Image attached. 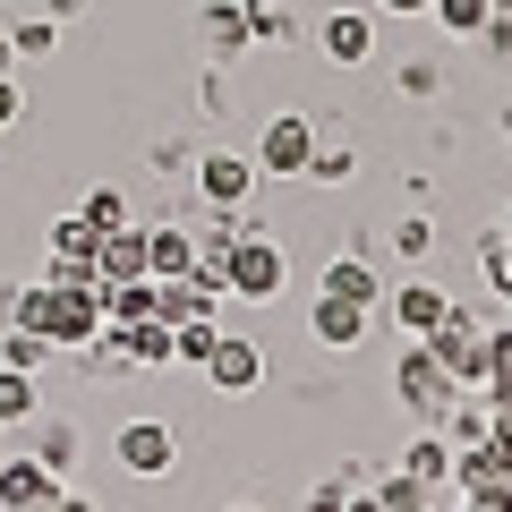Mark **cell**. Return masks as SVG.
<instances>
[{
  "instance_id": "10",
  "label": "cell",
  "mask_w": 512,
  "mask_h": 512,
  "mask_svg": "<svg viewBox=\"0 0 512 512\" xmlns=\"http://www.w3.org/2000/svg\"><path fill=\"white\" fill-rule=\"evenodd\" d=\"M316 43H325L333 69H359V60H376V18H367V9H333V18L316 26Z\"/></svg>"
},
{
  "instance_id": "32",
  "label": "cell",
  "mask_w": 512,
  "mask_h": 512,
  "mask_svg": "<svg viewBox=\"0 0 512 512\" xmlns=\"http://www.w3.org/2000/svg\"><path fill=\"white\" fill-rule=\"evenodd\" d=\"M350 171H359L350 146H316V180H350Z\"/></svg>"
},
{
  "instance_id": "16",
  "label": "cell",
  "mask_w": 512,
  "mask_h": 512,
  "mask_svg": "<svg viewBox=\"0 0 512 512\" xmlns=\"http://www.w3.org/2000/svg\"><path fill=\"white\" fill-rule=\"evenodd\" d=\"M316 291H333V299H359V308H376V299H384V274L367 265V256H333L325 274H316Z\"/></svg>"
},
{
  "instance_id": "42",
  "label": "cell",
  "mask_w": 512,
  "mask_h": 512,
  "mask_svg": "<svg viewBox=\"0 0 512 512\" xmlns=\"http://www.w3.org/2000/svg\"><path fill=\"white\" fill-rule=\"evenodd\" d=\"M231 512H256V504H231Z\"/></svg>"
},
{
  "instance_id": "41",
  "label": "cell",
  "mask_w": 512,
  "mask_h": 512,
  "mask_svg": "<svg viewBox=\"0 0 512 512\" xmlns=\"http://www.w3.org/2000/svg\"><path fill=\"white\" fill-rule=\"evenodd\" d=\"M410 512H436V504H410Z\"/></svg>"
},
{
  "instance_id": "12",
  "label": "cell",
  "mask_w": 512,
  "mask_h": 512,
  "mask_svg": "<svg viewBox=\"0 0 512 512\" xmlns=\"http://www.w3.org/2000/svg\"><path fill=\"white\" fill-rule=\"evenodd\" d=\"M111 282H146V231L137 222L103 231V248H94V291H111Z\"/></svg>"
},
{
  "instance_id": "21",
  "label": "cell",
  "mask_w": 512,
  "mask_h": 512,
  "mask_svg": "<svg viewBox=\"0 0 512 512\" xmlns=\"http://www.w3.org/2000/svg\"><path fill=\"white\" fill-rule=\"evenodd\" d=\"M205 35H214V52H239L248 43V0H205Z\"/></svg>"
},
{
  "instance_id": "9",
  "label": "cell",
  "mask_w": 512,
  "mask_h": 512,
  "mask_svg": "<svg viewBox=\"0 0 512 512\" xmlns=\"http://www.w3.org/2000/svg\"><path fill=\"white\" fill-rule=\"evenodd\" d=\"M367 316H376V308H359V299H333V291H316L308 342H316V350H359V342H367Z\"/></svg>"
},
{
  "instance_id": "30",
  "label": "cell",
  "mask_w": 512,
  "mask_h": 512,
  "mask_svg": "<svg viewBox=\"0 0 512 512\" xmlns=\"http://www.w3.org/2000/svg\"><path fill=\"white\" fill-rule=\"evenodd\" d=\"M393 248H402V256H427V248H436V222H427V214H402V222H393Z\"/></svg>"
},
{
  "instance_id": "13",
  "label": "cell",
  "mask_w": 512,
  "mask_h": 512,
  "mask_svg": "<svg viewBox=\"0 0 512 512\" xmlns=\"http://www.w3.org/2000/svg\"><path fill=\"white\" fill-rule=\"evenodd\" d=\"M205 376H214L222 393H256V384H265V350H256V342H231V333H222L214 359H205Z\"/></svg>"
},
{
  "instance_id": "28",
  "label": "cell",
  "mask_w": 512,
  "mask_h": 512,
  "mask_svg": "<svg viewBox=\"0 0 512 512\" xmlns=\"http://www.w3.org/2000/svg\"><path fill=\"white\" fill-rule=\"evenodd\" d=\"M128 342H137V367H171V325H163V316L128 325Z\"/></svg>"
},
{
  "instance_id": "36",
  "label": "cell",
  "mask_w": 512,
  "mask_h": 512,
  "mask_svg": "<svg viewBox=\"0 0 512 512\" xmlns=\"http://www.w3.org/2000/svg\"><path fill=\"white\" fill-rule=\"evenodd\" d=\"M342 512H393V504H384V495H376V487H359V495H350V504H342Z\"/></svg>"
},
{
  "instance_id": "27",
  "label": "cell",
  "mask_w": 512,
  "mask_h": 512,
  "mask_svg": "<svg viewBox=\"0 0 512 512\" xmlns=\"http://www.w3.org/2000/svg\"><path fill=\"white\" fill-rule=\"evenodd\" d=\"M77 214H86L94 231H128V197H120V188H86V205H77Z\"/></svg>"
},
{
  "instance_id": "14",
  "label": "cell",
  "mask_w": 512,
  "mask_h": 512,
  "mask_svg": "<svg viewBox=\"0 0 512 512\" xmlns=\"http://www.w3.org/2000/svg\"><path fill=\"white\" fill-rule=\"evenodd\" d=\"M52 487H60V478L43 470L35 453H18V461H0V512H35L43 495H52Z\"/></svg>"
},
{
  "instance_id": "20",
  "label": "cell",
  "mask_w": 512,
  "mask_h": 512,
  "mask_svg": "<svg viewBox=\"0 0 512 512\" xmlns=\"http://www.w3.org/2000/svg\"><path fill=\"white\" fill-rule=\"evenodd\" d=\"M214 342H222L214 316H188V325H171V367H205V359H214Z\"/></svg>"
},
{
  "instance_id": "4",
  "label": "cell",
  "mask_w": 512,
  "mask_h": 512,
  "mask_svg": "<svg viewBox=\"0 0 512 512\" xmlns=\"http://www.w3.org/2000/svg\"><path fill=\"white\" fill-rule=\"evenodd\" d=\"M419 342H427V359H436L444 376L461 384V393H487V333H478V325H470L461 308L444 316L436 333H419Z\"/></svg>"
},
{
  "instance_id": "17",
  "label": "cell",
  "mask_w": 512,
  "mask_h": 512,
  "mask_svg": "<svg viewBox=\"0 0 512 512\" xmlns=\"http://www.w3.org/2000/svg\"><path fill=\"white\" fill-rule=\"evenodd\" d=\"M188 256H197V239H188V222H146V274H154V282L188 274Z\"/></svg>"
},
{
  "instance_id": "23",
  "label": "cell",
  "mask_w": 512,
  "mask_h": 512,
  "mask_svg": "<svg viewBox=\"0 0 512 512\" xmlns=\"http://www.w3.org/2000/svg\"><path fill=\"white\" fill-rule=\"evenodd\" d=\"M427 18H436L444 35H487L495 9H487V0H427Z\"/></svg>"
},
{
  "instance_id": "2",
  "label": "cell",
  "mask_w": 512,
  "mask_h": 512,
  "mask_svg": "<svg viewBox=\"0 0 512 512\" xmlns=\"http://www.w3.org/2000/svg\"><path fill=\"white\" fill-rule=\"evenodd\" d=\"M282 282H291V256L256 231V222H239V239H231V299L265 308V299H282Z\"/></svg>"
},
{
  "instance_id": "24",
  "label": "cell",
  "mask_w": 512,
  "mask_h": 512,
  "mask_svg": "<svg viewBox=\"0 0 512 512\" xmlns=\"http://www.w3.org/2000/svg\"><path fill=\"white\" fill-rule=\"evenodd\" d=\"M35 461L60 478V470L77 461V427H69V419H43V427H35Z\"/></svg>"
},
{
  "instance_id": "11",
  "label": "cell",
  "mask_w": 512,
  "mask_h": 512,
  "mask_svg": "<svg viewBox=\"0 0 512 512\" xmlns=\"http://www.w3.org/2000/svg\"><path fill=\"white\" fill-rule=\"evenodd\" d=\"M384 308H393V325H402V333H410V342H419V333H436V325H444V316H453V308H461V299H444V291H436V282H402V291H384Z\"/></svg>"
},
{
  "instance_id": "26",
  "label": "cell",
  "mask_w": 512,
  "mask_h": 512,
  "mask_svg": "<svg viewBox=\"0 0 512 512\" xmlns=\"http://www.w3.org/2000/svg\"><path fill=\"white\" fill-rule=\"evenodd\" d=\"M487 402H512V325L487 333Z\"/></svg>"
},
{
  "instance_id": "33",
  "label": "cell",
  "mask_w": 512,
  "mask_h": 512,
  "mask_svg": "<svg viewBox=\"0 0 512 512\" xmlns=\"http://www.w3.org/2000/svg\"><path fill=\"white\" fill-rule=\"evenodd\" d=\"M35 512H94V504H86V495H77V487H69V478H60V487H52V495H43V504H35Z\"/></svg>"
},
{
  "instance_id": "19",
  "label": "cell",
  "mask_w": 512,
  "mask_h": 512,
  "mask_svg": "<svg viewBox=\"0 0 512 512\" xmlns=\"http://www.w3.org/2000/svg\"><path fill=\"white\" fill-rule=\"evenodd\" d=\"M214 308H222V299L205 291L197 274H171V282H163V299H154V316H163V325H188V316H214Z\"/></svg>"
},
{
  "instance_id": "25",
  "label": "cell",
  "mask_w": 512,
  "mask_h": 512,
  "mask_svg": "<svg viewBox=\"0 0 512 512\" xmlns=\"http://www.w3.org/2000/svg\"><path fill=\"white\" fill-rule=\"evenodd\" d=\"M0 367H26V376H43V367H52V342H43V333H26V325H9V342H0Z\"/></svg>"
},
{
  "instance_id": "43",
  "label": "cell",
  "mask_w": 512,
  "mask_h": 512,
  "mask_svg": "<svg viewBox=\"0 0 512 512\" xmlns=\"http://www.w3.org/2000/svg\"><path fill=\"white\" fill-rule=\"evenodd\" d=\"M504 128H512V111H504Z\"/></svg>"
},
{
  "instance_id": "15",
  "label": "cell",
  "mask_w": 512,
  "mask_h": 512,
  "mask_svg": "<svg viewBox=\"0 0 512 512\" xmlns=\"http://www.w3.org/2000/svg\"><path fill=\"white\" fill-rule=\"evenodd\" d=\"M402 470L419 478L427 495H444V487H453V436H444V427H427V436H410V453H402Z\"/></svg>"
},
{
  "instance_id": "7",
  "label": "cell",
  "mask_w": 512,
  "mask_h": 512,
  "mask_svg": "<svg viewBox=\"0 0 512 512\" xmlns=\"http://www.w3.org/2000/svg\"><path fill=\"white\" fill-rule=\"evenodd\" d=\"M256 154H197V197H205V214H239V205L256 197Z\"/></svg>"
},
{
  "instance_id": "37",
  "label": "cell",
  "mask_w": 512,
  "mask_h": 512,
  "mask_svg": "<svg viewBox=\"0 0 512 512\" xmlns=\"http://www.w3.org/2000/svg\"><path fill=\"white\" fill-rule=\"evenodd\" d=\"M384 18H427V0H384Z\"/></svg>"
},
{
  "instance_id": "8",
  "label": "cell",
  "mask_w": 512,
  "mask_h": 512,
  "mask_svg": "<svg viewBox=\"0 0 512 512\" xmlns=\"http://www.w3.org/2000/svg\"><path fill=\"white\" fill-rule=\"evenodd\" d=\"M94 248H103V231L86 214H60L52 222V274L43 282H94Z\"/></svg>"
},
{
  "instance_id": "29",
  "label": "cell",
  "mask_w": 512,
  "mask_h": 512,
  "mask_svg": "<svg viewBox=\"0 0 512 512\" xmlns=\"http://www.w3.org/2000/svg\"><path fill=\"white\" fill-rule=\"evenodd\" d=\"M9 43H18L26 60H43V52L60 43V26H52V18H18V26H9Z\"/></svg>"
},
{
  "instance_id": "31",
  "label": "cell",
  "mask_w": 512,
  "mask_h": 512,
  "mask_svg": "<svg viewBox=\"0 0 512 512\" xmlns=\"http://www.w3.org/2000/svg\"><path fill=\"white\" fill-rule=\"evenodd\" d=\"M350 495H359V487H350V470H342V478H325V487H308V512H342Z\"/></svg>"
},
{
  "instance_id": "18",
  "label": "cell",
  "mask_w": 512,
  "mask_h": 512,
  "mask_svg": "<svg viewBox=\"0 0 512 512\" xmlns=\"http://www.w3.org/2000/svg\"><path fill=\"white\" fill-rule=\"evenodd\" d=\"M94 299H103V325H146V316H154V299H163V282H111V291H94Z\"/></svg>"
},
{
  "instance_id": "3",
  "label": "cell",
  "mask_w": 512,
  "mask_h": 512,
  "mask_svg": "<svg viewBox=\"0 0 512 512\" xmlns=\"http://www.w3.org/2000/svg\"><path fill=\"white\" fill-rule=\"evenodd\" d=\"M256 171H265V180H308L316 171V120L274 111V120L256 128Z\"/></svg>"
},
{
  "instance_id": "39",
  "label": "cell",
  "mask_w": 512,
  "mask_h": 512,
  "mask_svg": "<svg viewBox=\"0 0 512 512\" xmlns=\"http://www.w3.org/2000/svg\"><path fill=\"white\" fill-rule=\"evenodd\" d=\"M487 9H495V18H512V0H487Z\"/></svg>"
},
{
  "instance_id": "1",
  "label": "cell",
  "mask_w": 512,
  "mask_h": 512,
  "mask_svg": "<svg viewBox=\"0 0 512 512\" xmlns=\"http://www.w3.org/2000/svg\"><path fill=\"white\" fill-rule=\"evenodd\" d=\"M9 325L43 333L52 350H86L103 333V299L94 282H35V291H9Z\"/></svg>"
},
{
  "instance_id": "22",
  "label": "cell",
  "mask_w": 512,
  "mask_h": 512,
  "mask_svg": "<svg viewBox=\"0 0 512 512\" xmlns=\"http://www.w3.org/2000/svg\"><path fill=\"white\" fill-rule=\"evenodd\" d=\"M26 419H35V376L0 367V427H26Z\"/></svg>"
},
{
  "instance_id": "6",
  "label": "cell",
  "mask_w": 512,
  "mask_h": 512,
  "mask_svg": "<svg viewBox=\"0 0 512 512\" xmlns=\"http://www.w3.org/2000/svg\"><path fill=\"white\" fill-rule=\"evenodd\" d=\"M111 461H120L128 478H163V470H180V427H163V419H128L120 436H111Z\"/></svg>"
},
{
  "instance_id": "40",
  "label": "cell",
  "mask_w": 512,
  "mask_h": 512,
  "mask_svg": "<svg viewBox=\"0 0 512 512\" xmlns=\"http://www.w3.org/2000/svg\"><path fill=\"white\" fill-rule=\"evenodd\" d=\"M495 239H504V248H512V214H504V231H495Z\"/></svg>"
},
{
  "instance_id": "38",
  "label": "cell",
  "mask_w": 512,
  "mask_h": 512,
  "mask_svg": "<svg viewBox=\"0 0 512 512\" xmlns=\"http://www.w3.org/2000/svg\"><path fill=\"white\" fill-rule=\"evenodd\" d=\"M9 69H18V43H9V35H0V77H9Z\"/></svg>"
},
{
  "instance_id": "34",
  "label": "cell",
  "mask_w": 512,
  "mask_h": 512,
  "mask_svg": "<svg viewBox=\"0 0 512 512\" xmlns=\"http://www.w3.org/2000/svg\"><path fill=\"white\" fill-rule=\"evenodd\" d=\"M18 111H26V94H18V77H0V128H18Z\"/></svg>"
},
{
  "instance_id": "5",
  "label": "cell",
  "mask_w": 512,
  "mask_h": 512,
  "mask_svg": "<svg viewBox=\"0 0 512 512\" xmlns=\"http://www.w3.org/2000/svg\"><path fill=\"white\" fill-rule=\"evenodd\" d=\"M402 402H410V419H419V427H444V419H453V402H461V384L427 359V342L402 350Z\"/></svg>"
},
{
  "instance_id": "35",
  "label": "cell",
  "mask_w": 512,
  "mask_h": 512,
  "mask_svg": "<svg viewBox=\"0 0 512 512\" xmlns=\"http://www.w3.org/2000/svg\"><path fill=\"white\" fill-rule=\"evenodd\" d=\"M86 9H94V0H43V18H52V26H69V18H86Z\"/></svg>"
}]
</instances>
